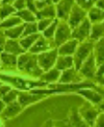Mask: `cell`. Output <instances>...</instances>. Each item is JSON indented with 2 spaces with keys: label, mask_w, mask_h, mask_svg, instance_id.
<instances>
[{
  "label": "cell",
  "mask_w": 104,
  "mask_h": 127,
  "mask_svg": "<svg viewBox=\"0 0 104 127\" xmlns=\"http://www.w3.org/2000/svg\"><path fill=\"white\" fill-rule=\"evenodd\" d=\"M13 1H14V0H3L2 4H10V3H12Z\"/></svg>",
  "instance_id": "obj_27"
},
{
  "label": "cell",
  "mask_w": 104,
  "mask_h": 127,
  "mask_svg": "<svg viewBox=\"0 0 104 127\" xmlns=\"http://www.w3.org/2000/svg\"><path fill=\"white\" fill-rule=\"evenodd\" d=\"M75 42H73V43H69L67 44L66 46H65L64 48H62L61 49V53H72L73 50H74V48H75Z\"/></svg>",
  "instance_id": "obj_21"
},
{
  "label": "cell",
  "mask_w": 104,
  "mask_h": 127,
  "mask_svg": "<svg viewBox=\"0 0 104 127\" xmlns=\"http://www.w3.org/2000/svg\"><path fill=\"white\" fill-rule=\"evenodd\" d=\"M4 50H5V52L11 53V54L14 55H19L24 53V49L21 46V44L18 43L17 41L14 40V39H10L5 40Z\"/></svg>",
  "instance_id": "obj_2"
},
{
  "label": "cell",
  "mask_w": 104,
  "mask_h": 127,
  "mask_svg": "<svg viewBox=\"0 0 104 127\" xmlns=\"http://www.w3.org/2000/svg\"><path fill=\"white\" fill-rule=\"evenodd\" d=\"M0 67H1V59H0Z\"/></svg>",
  "instance_id": "obj_29"
},
{
  "label": "cell",
  "mask_w": 104,
  "mask_h": 127,
  "mask_svg": "<svg viewBox=\"0 0 104 127\" xmlns=\"http://www.w3.org/2000/svg\"><path fill=\"white\" fill-rule=\"evenodd\" d=\"M4 108H5V102L3 100H0V114L3 112Z\"/></svg>",
  "instance_id": "obj_26"
},
{
  "label": "cell",
  "mask_w": 104,
  "mask_h": 127,
  "mask_svg": "<svg viewBox=\"0 0 104 127\" xmlns=\"http://www.w3.org/2000/svg\"><path fill=\"white\" fill-rule=\"evenodd\" d=\"M14 11H15V8L10 5V4H2V5L0 6V19L4 20L11 14L14 13Z\"/></svg>",
  "instance_id": "obj_9"
},
{
  "label": "cell",
  "mask_w": 104,
  "mask_h": 127,
  "mask_svg": "<svg viewBox=\"0 0 104 127\" xmlns=\"http://www.w3.org/2000/svg\"><path fill=\"white\" fill-rule=\"evenodd\" d=\"M0 98H2V94H1V92H0Z\"/></svg>",
  "instance_id": "obj_28"
},
{
  "label": "cell",
  "mask_w": 104,
  "mask_h": 127,
  "mask_svg": "<svg viewBox=\"0 0 104 127\" xmlns=\"http://www.w3.org/2000/svg\"><path fill=\"white\" fill-rule=\"evenodd\" d=\"M17 15L20 17V18L23 19L26 22H34L35 21V17L32 14V12L29 11V10H20V11L17 13Z\"/></svg>",
  "instance_id": "obj_11"
},
{
  "label": "cell",
  "mask_w": 104,
  "mask_h": 127,
  "mask_svg": "<svg viewBox=\"0 0 104 127\" xmlns=\"http://www.w3.org/2000/svg\"><path fill=\"white\" fill-rule=\"evenodd\" d=\"M5 35L4 33V32H2V30L0 28V52L4 51V48H5Z\"/></svg>",
  "instance_id": "obj_19"
},
{
  "label": "cell",
  "mask_w": 104,
  "mask_h": 127,
  "mask_svg": "<svg viewBox=\"0 0 104 127\" xmlns=\"http://www.w3.org/2000/svg\"><path fill=\"white\" fill-rule=\"evenodd\" d=\"M0 22H1V19H0Z\"/></svg>",
  "instance_id": "obj_31"
},
{
  "label": "cell",
  "mask_w": 104,
  "mask_h": 127,
  "mask_svg": "<svg viewBox=\"0 0 104 127\" xmlns=\"http://www.w3.org/2000/svg\"><path fill=\"white\" fill-rule=\"evenodd\" d=\"M0 59H1V65L3 68L5 69L14 67L17 63L15 55L11 54V53L3 52L0 56Z\"/></svg>",
  "instance_id": "obj_4"
},
{
  "label": "cell",
  "mask_w": 104,
  "mask_h": 127,
  "mask_svg": "<svg viewBox=\"0 0 104 127\" xmlns=\"http://www.w3.org/2000/svg\"><path fill=\"white\" fill-rule=\"evenodd\" d=\"M0 5H1V2H0Z\"/></svg>",
  "instance_id": "obj_32"
},
{
  "label": "cell",
  "mask_w": 104,
  "mask_h": 127,
  "mask_svg": "<svg viewBox=\"0 0 104 127\" xmlns=\"http://www.w3.org/2000/svg\"><path fill=\"white\" fill-rule=\"evenodd\" d=\"M10 90H11V88H10L9 86H0V92L2 94V97L5 95L6 92H8Z\"/></svg>",
  "instance_id": "obj_25"
},
{
  "label": "cell",
  "mask_w": 104,
  "mask_h": 127,
  "mask_svg": "<svg viewBox=\"0 0 104 127\" xmlns=\"http://www.w3.org/2000/svg\"><path fill=\"white\" fill-rule=\"evenodd\" d=\"M17 91H9L8 92H6L5 95L3 96V101L5 103V104H8V103L13 102L14 99H15L16 96H17Z\"/></svg>",
  "instance_id": "obj_13"
},
{
  "label": "cell",
  "mask_w": 104,
  "mask_h": 127,
  "mask_svg": "<svg viewBox=\"0 0 104 127\" xmlns=\"http://www.w3.org/2000/svg\"><path fill=\"white\" fill-rule=\"evenodd\" d=\"M39 39H40V38H39ZM48 48H49V46H48L47 42L44 40V39L41 38L36 43L34 44L33 47L31 48V52L32 53L41 52V51H44V50L48 49Z\"/></svg>",
  "instance_id": "obj_10"
},
{
  "label": "cell",
  "mask_w": 104,
  "mask_h": 127,
  "mask_svg": "<svg viewBox=\"0 0 104 127\" xmlns=\"http://www.w3.org/2000/svg\"><path fill=\"white\" fill-rule=\"evenodd\" d=\"M25 30H23L24 32L23 33V37H25L26 35L29 34H33L38 31L37 30V24L33 22H32V23H28V24H25Z\"/></svg>",
  "instance_id": "obj_12"
},
{
  "label": "cell",
  "mask_w": 104,
  "mask_h": 127,
  "mask_svg": "<svg viewBox=\"0 0 104 127\" xmlns=\"http://www.w3.org/2000/svg\"><path fill=\"white\" fill-rule=\"evenodd\" d=\"M56 24H57V22H56V23H54L53 25H51V26H50L49 29L45 31V32H44V35H45L47 38H50V37L51 36L52 34H53V32H54V30H55V28H56Z\"/></svg>",
  "instance_id": "obj_23"
},
{
  "label": "cell",
  "mask_w": 104,
  "mask_h": 127,
  "mask_svg": "<svg viewBox=\"0 0 104 127\" xmlns=\"http://www.w3.org/2000/svg\"><path fill=\"white\" fill-rule=\"evenodd\" d=\"M67 37H66V31L64 30L62 28H60V29L58 30V32H57V37H56V39H57V43H61L62 41L64 40V39H66Z\"/></svg>",
  "instance_id": "obj_15"
},
{
  "label": "cell",
  "mask_w": 104,
  "mask_h": 127,
  "mask_svg": "<svg viewBox=\"0 0 104 127\" xmlns=\"http://www.w3.org/2000/svg\"><path fill=\"white\" fill-rule=\"evenodd\" d=\"M25 6H26L25 0H16L14 3V7L15 9L22 10V9H23Z\"/></svg>",
  "instance_id": "obj_20"
},
{
  "label": "cell",
  "mask_w": 104,
  "mask_h": 127,
  "mask_svg": "<svg viewBox=\"0 0 104 127\" xmlns=\"http://www.w3.org/2000/svg\"><path fill=\"white\" fill-rule=\"evenodd\" d=\"M20 110H21L20 105L17 104L16 102L8 103V106L5 108H4V110H3L4 112H3L2 116L5 118L12 117V116H15L16 114H18V112Z\"/></svg>",
  "instance_id": "obj_5"
},
{
  "label": "cell",
  "mask_w": 104,
  "mask_h": 127,
  "mask_svg": "<svg viewBox=\"0 0 104 127\" xmlns=\"http://www.w3.org/2000/svg\"><path fill=\"white\" fill-rule=\"evenodd\" d=\"M55 58H56V52L55 51L50 53H43V54L40 55V57H39L40 65L44 70H47L53 64Z\"/></svg>",
  "instance_id": "obj_3"
},
{
  "label": "cell",
  "mask_w": 104,
  "mask_h": 127,
  "mask_svg": "<svg viewBox=\"0 0 104 127\" xmlns=\"http://www.w3.org/2000/svg\"><path fill=\"white\" fill-rule=\"evenodd\" d=\"M0 85H1V82H0Z\"/></svg>",
  "instance_id": "obj_30"
},
{
  "label": "cell",
  "mask_w": 104,
  "mask_h": 127,
  "mask_svg": "<svg viewBox=\"0 0 104 127\" xmlns=\"http://www.w3.org/2000/svg\"><path fill=\"white\" fill-rule=\"evenodd\" d=\"M25 3H26V6L31 11L34 12V13H37L36 6H35V4H34V0H25Z\"/></svg>",
  "instance_id": "obj_22"
},
{
  "label": "cell",
  "mask_w": 104,
  "mask_h": 127,
  "mask_svg": "<svg viewBox=\"0 0 104 127\" xmlns=\"http://www.w3.org/2000/svg\"><path fill=\"white\" fill-rule=\"evenodd\" d=\"M23 29H24V25H21L18 27L15 28H9V29H6L4 32L5 37H8L10 39H17L20 37V35L22 34V32H23Z\"/></svg>",
  "instance_id": "obj_6"
},
{
  "label": "cell",
  "mask_w": 104,
  "mask_h": 127,
  "mask_svg": "<svg viewBox=\"0 0 104 127\" xmlns=\"http://www.w3.org/2000/svg\"><path fill=\"white\" fill-rule=\"evenodd\" d=\"M18 68L24 72H28L29 73H32L35 76L41 73V71L37 65L35 57L23 53L18 59Z\"/></svg>",
  "instance_id": "obj_1"
},
{
  "label": "cell",
  "mask_w": 104,
  "mask_h": 127,
  "mask_svg": "<svg viewBox=\"0 0 104 127\" xmlns=\"http://www.w3.org/2000/svg\"><path fill=\"white\" fill-rule=\"evenodd\" d=\"M57 75H58L57 71L53 70V71H51L50 73H47V74L44 75V78H45L47 81H54V80L57 79Z\"/></svg>",
  "instance_id": "obj_17"
},
{
  "label": "cell",
  "mask_w": 104,
  "mask_h": 127,
  "mask_svg": "<svg viewBox=\"0 0 104 127\" xmlns=\"http://www.w3.org/2000/svg\"><path fill=\"white\" fill-rule=\"evenodd\" d=\"M69 65H71V59L69 57L64 58L58 62V68H65Z\"/></svg>",
  "instance_id": "obj_18"
},
{
  "label": "cell",
  "mask_w": 104,
  "mask_h": 127,
  "mask_svg": "<svg viewBox=\"0 0 104 127\" xmlns=\"http://www.w3.org/2000/svg\"><path fill=\"white\" fill-rule=\"evenodd\" d=\"M37 17L38 18H43V17H47V16H53L54 15V9L53 7H48L45 6L43 7L42 10H41L40 13H37Z\"/></svg>",
  "instance_id": "obj_14"
},
{
  "label": "cell",
  "mask_w": 104,
  "mask_h": 127,
  "mask_svg": "<svg viewBox=\"0 0 104 127\" xmlns=\"http://www.w3.org/2000/svg\"><path fill=\"white\" fill-rule=\"evenodd\" d=\"M41 36L39 34H32V35H30V36L23 38V39L20 41V44H21V46L23 47V49H27V48H31V46L34 43V41H36Z\"/></svg>",
  "instance_id": "obj_8"
},
{
  "label": "cell",
  "mask_w": 104,
  "mask_h": 127,
  "mask_svg": "<svg viewBox=\"0 0 104 127\" xmlns=\"http://www.w3.org/2000/svg\"><path fill=\"white\" fill-rule=\"evenodd\" d=\"M50 20H49V19L41 21V23H39V31H44L45 28L50 24Z\"/></svg>",
  "instance_id": "obj_24"
},
{
  "label": "cell",
  "mask_w": 104,
  "mask_h": 127,
  "mask_svg": "<svg viewBox=\"0 0 104 127\" xmlns=\"http://www.w3.org/2000/svg\"><path fill=\"white\" fill-rule=\"evenodd\" d=\"M22 23V21H21L20 17H17V16H14V17H9V18H6L4 21H3L2 23H0V28L1 29H5V28H11L14 25H17L19 23Z\"/></svg>",
  "instance_id": "obj_7"
},
{
  "label": "cell",
  "mask_w": 104,
  "mask_h": 127,
  "mask_svg": "<svg viewBox=\"0 0 104 127\" xmlns=\"http://www.w3.org/2000/svg\"><path fill=\"white\" fill-rule=\"evenodd\" d=\"M88 29H89V25H88V23H87V22H85V23H84V24L81 27V29L78 31V33L75 34V36H80V35H81V37L85 36L89 31Z\"/></svg>",
  "instance_id": "obj_16"
}]
</instances>
